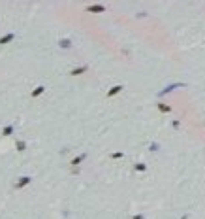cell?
Listing matches in <instances>:
<instances>
[{
  "mask_svg": "<svg viewBox=\"0 0 205 219\" xmlns=\"http://www.w3.org/2000/svg\"><path fill=\"white\" fill-rule=\"evenodd\" d=\"M30 181H32V178H30V176H21V178L17 180V183H15V189H23V187L28 185Z\"/></svg>",
  "mask_w": 205,
  "mask_h": 219,
  "instance_id": "obj_1",
  "label": "cell"
},
{
  "mask_svg": "<svg viewBox=\"0 0 205 219\" xmlns=\"http://www.w3.org/2000/svg\"><path fill=\"white\" fill-rule=\"evenodd\" d=\"M43 91H45V87H43V85H38V87H36V89L30 93V97H32V98H36V97H40Z\"/></svg>",
  "mask_w": 205,
  "mask_h": 219,
  "instance_id": "obj_2",
  "label": "cell"
},
{
  "mask_svg": "<svg viewBox=\"0 0 205 219\" xmlns=\"http://www.w3.org/2000/svg\"><path fill=\"white\" fill-rule=\"evenodd\" d=\"M15 38V32H10V34H6L4 38H0V45H4V43H8V42H11V40Z\"/></svg>",
  "mask_w": 205,
  "mask_h": 219,
  "instance_id": "obj_3",
  "label": "cell"
},
{
  "mask_svg": "<svg viewBox=\"0 0 205 219\" xmlns=\"http://www.w3.org/2000/svg\"><path fill=\"white\" fill-rule=\"evenodd\" d=\"M15 147H17V151H25L26 149V142L17 140V142H15Z\"/></svg>",
  "mask_w": 205,
  "mask_h": 219,
  "instance_id": "obj_4",
  "label": "cell"
},
{
  "mask_svg": "<svg viewBox=\"0 0 205 219\" xmlns=\"http://www.w3.org/2000/svg\"><path fill=\"white\" fill-rule=\"evenodd\" d=\"M2 134H4V136H11V134H13V127H11V125L4 127V129H2Z\"/></svg>",
  "mask_w": 205,
  "mask_h": 219,
  "instance_id": "obj_5",
  "label": "cell"
},
{
  "mask_svg": "<svg viewBox=\"0 0 205 219\" xmlns=\"http://www.w3.org/2000/svg\"><path fill=\"white\" fill-rule=\"evenodd\" d=\"M72 43H70V40H60V47H64V49H68Z\"/></svg>",
  "mask_w": 205,
  "mask_h": 219,
  "instance_id": "obj_6",
  "label": "cell"
},
{
  "mask_svg": "<svg viewBox=\"0 0 205 219\" xmlns=\"http://www.w3.org/2000/svg\"><path fill=\"white\" fill-rule=\"evenodd\" d=\"M120 89H122V87H120V85H117V87H113V89H111V91H109V93H107V94H109V97H111V94H117Z\"/></svg>",
  "mask_w": 205,
  "mask_h": 219,
  "instance_id": "obj_7",
  "label": "cell"
},
{
  "mask_svg": "<svg viewBox=\"0 0 205 219\" xmlns=\"http://www.w3.org/2000/svg\"><path fill=\"white\" fill-rule=\"evenodd\" d=\"M104 8L102 6H94V8H88V11H102Z\"/></svg>",
  "mask_w": 205,
  "mask_h": 219,
  "instance_id": "obj_8",
  "label": "cell"
}]
</instances>
